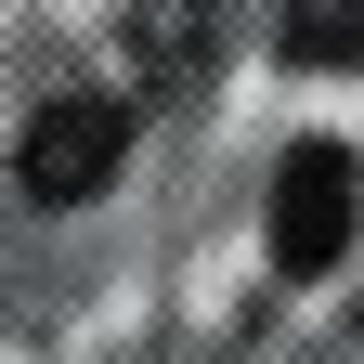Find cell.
I'll list each match as a JSON object with an SVG mask.
<instances>
[{"instance_id":"1","label":"cell","mask_w":364,"mask_h":364,"mask_svg":"<svg viewBox=\"0 0 364 364\" xmlns=\"http://www.w3.org/2000/svg\"><path fill=\"white\" fill-rule=\"evenodd\" d=\"M351 208H364V182L338 144H299L287 169H273V273H326L351 260Z\"/></svg>"},{"instance_id":"2","label":"cell","mask_w":364,"mask_h":364,"mask_svg":"<svg viewBox=\"0 0 364 364\" xmlns=\"http://www.w3.org/2000/svg\"><path fill=\"white\" fill-rule=\"evenodd\" d=\"M117 156H130V117H117V105H91V91H65V105H39V117H26L14 182H26L39 208H78L91 182H117Z\"/></svg>"}]
</instances>
